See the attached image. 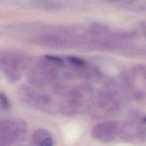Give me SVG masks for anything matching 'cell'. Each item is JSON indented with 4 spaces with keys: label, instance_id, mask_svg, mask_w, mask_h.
Instances as JSON below:
<instances>
[{
    "label": "cell",
    "instance_id": "cell-8",
    "mask_svg": "<svg viewBox=\"0 0 146 146\" xmlns=\"http://www.w3.org/2000/svg\"><path fill=\"white\" fill-rule=\"evenodd\" d=\"M137 137L142 141H146V128L139 129L137 133Z\"/></svg>",
    "mask_w": 146,
    "mask_h": 146
},
{
    "label": "cell",
    "instance_id": "cell-10",
    "mask_svg": "<svg viewBox=\"0 0 146 146\" xmlns=\"http://www.w3.org/2000/svg\"><path fill=\"white\" fill-rule=\"evenodd\" d=\"M143 120H144V121L145 123H146V116H145V117H144V119H143Z\"/></svg>",
    "mask_w": 146,
    "mask_h": 146
},
{
    "label": "cell",
    "instance_id": "cell-2",
    "mask_svg": "<svg viewBox=\"0 0 146 146\" xmlns=\"http://www.w3.org/2000/svg\"><path fill=\"white\" fill-rule=\"evenodd\" d=\"M118 132V125L115 122L102 123L95 125L91 131L92 136L102 142L113 140Z\"/></svg>",
    "mask_w": 146,
    "mask_h": 146
},
{
    "label": "cell",
    "instance_id": "cell-6",
    "mask_svg": "<svg viewBox=\"0 0 146 146\" xmlns=\"http://www.w3.org/2000/svg\"><path fill=\"white\" fill-rule=\"evenodd\" d=\"M68 62L74 67L77 68H83L86 66V62L78 57L75 56H68L67 58Z\"/></svg>",
    "mask_w": 146,
    "mask_h": 146
},
{
    "label": "cell",
    "instance_id": "cell-4",
    "mask_svg": "<svg viewBox=\"0 0 146 146\" xmlns=\"http://www.w3.org/2000/svg\"><path fill=\"white\" fill-rule=\"evenodd\" d=\"M49 137H51V135L48 131L43 128H38L33 133L32 141L35 146H39L44 140Z\"/></svg>",
    "mask_w": 146,
    "mask_h": 146
},
{
    "label": "cell",
    "instance_id": "cell-7",
    "mask_svg": "<svg viewBox=\"0 0 146 146\" xmlns=\"http://www.w3.org/2000/svg\"><path fill=\"white\" fill-rule=\"evenodd\" d=\"M0 106L4 109H9L10 107V103L6 96L0 92Z\"/></svg>",
    "mask_w": 146,
    "mask_h": 146
},
{
    "label": "cell",
    "instance_id": "cell-5",
    "mask_svg": "<svg viewBox=\"0 0 146 146\" xmlns=\"http://www.w3.org/2000/svg\"><path fill=\"white\" fill-rule=\"evenodd\" d=\"M36 5L38 7L47 9H58L63 6L62 3L58 1H40L35 2Z\"/></svg>",
    "mask_w": 146,
    "mask_h": 146
},
{
    "label": "cell",
    "instance_id": "cell-1",
    "mask_svg": "<svg viewBox=\"0 0 146 146\" xmlns=\"http://www.w3.org/2000/svg\"><path fill=\"white\" fill-rule=\"evenodd\" d=\"M0 60L6 77L11 82L17 81L21 76L20 68L23 65L22 58L17 55L5 54Z\"/></svg>",
    "mask_w": 146,
    "mask_h": 146
},
{
    "label": "cell",
    "instance_id": "cell-3",
    "mask_svg": "<svg viewBox=\"0 0 146 146\" xmlns=\"http://www.w3.org/2000/svg\"><path fill=\"white\" fill-rule=\"evenodd\" d=\"M23 135L17 132L0 133V146H11Z\"/></svg>",
    "mask_w": 146,
    "mask_h": 146
},
{
    "label": "cell",
    "instance_id": "cell-9",
    "mask_svg": "<svg viewBox=\"0 0 146 146\" xmlns=\"http://www.w3.org/2000/svg\"><path fill=\"white\" fill-rule=\"evenodd\" d=\"M39 146H53V142H52V136L46 138L45 140H44Z\"/></svg>",
    "mask_w": 146,
    "mask_h": 146
}]
</instances>
